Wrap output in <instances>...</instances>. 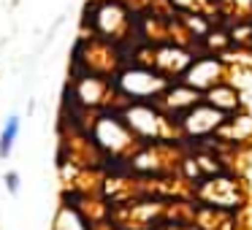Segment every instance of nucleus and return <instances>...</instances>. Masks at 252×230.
Listing matches in <instances>:
<instances>
[{"instance_id": "1", "label": "nucleus", "mask_w": 252, "mask_h": 230, "mask_svg": "<svg viewBox=\"0 0 252 230\" xmlns=\"http://www.w3.org/2000/svg\"><path fill=\"white\" fill-rule=\"evenodd\" d=\"M19 127H22V116L11 114L6 119V125H3V130H0V160H6L11 154V146L19 136Z\"/></svg>"}, {"instance_id": "2", "label": "nucleus", "mask_w": 252, "mask_h": 230, "mask_svg": "<svg viewBox=\"0 0 252 230\" xmlns=\"http://www.w3.org/2000/svg\"><path fill=\"white\" fill-rule=\"evenodd\" d=\"M192 116H198V127H192L190 133H209L220 125V114L214 109H195Z\"/></svg>"}, {"instance_id": "3", "label": "nucleus", "mask_w": 252, "mask_h": 230, "mask_svg": "<svg viewBox=\"0 0 252 230\" xmlns=\"http://www.w3.org/2000/svg\"><path fill=\"white\" fill-rule=\"evenodd\" d=\"M6 187H8V192H11V195H17V190H19V176L14 173H6Z\"/></svg>"}]
</instances>
